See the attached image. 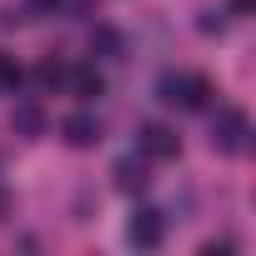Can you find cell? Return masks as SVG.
I'll use <instances>...</instances> for the list:
<instances>
[{"instance_id": "9c48e42d", "label": "cell", "mask_w": 256, "mask_h": 256, "mask_svg": "<svg viewBox=\"0 0 256 256\" xmlns=\"http://www.w3.org/2000/svg\"><path fill=\"white\" fill-rule=\"evenodd\" d=\"M10 126L20 136H40V126H46V116L36 110V106H16V116H10Z\"/></svg>"}, {"instance_id": "30bf717a", "label": "cell", "mask_w": 256, "mask_h": 256, "mask_svg": "<svg viewBox=\"0 0 256 256\" xmlns=\"http://www.w3.org/2000/svg\"><path fill=\"white\" fill-rule=\"evenodd\" d=\"M20 80H26V70L16 66V56H6V50H0V90H20Z\"/></svg>"}, {"instance_id": "8fae6325", "label": "cell", "mask_w": 256, "mask_h": 256, "mask_svg": "<svg viewBox=\"0 0 256 256\" xmlns=\"http://www.w3.org/2000/svg\"><path fill=\"white\" fill-rule=\"evenodd\" d=\"M36 80H40L46 90H56V86H66V66H56V60H46V66L36 70Z\"/></svg>"}, {"instance_id": "5b68a950", "label": "cell", "mask_w": 256, "mask_h": 256, "mask_svg": "<svg viewBox=\"0 0 256 256\" xmlns=\"http://www.w3.org/2000/svg\"><path fill=\"white\" fill-rule=\"evenodd\" d=\"M66 86H70L76 100H100V96H106V80H100L96 66H70V70H66Z\"/></svg>"}, {"instance_id": "6da1fadb", "label": "cell", "mask_w": 256, "mask_h": 256, "mask_svg": "<svg viewBox=\"0 0 256 256\" xmlns=\"http://www.w3.org/2000/svg\"><path fill=\"white\" fill-rule=\"evenodd\" d=\"M211 146H216L221 156H241V151L251 146V120H246V110H236V106L216 110V120H211Z\"/></svg>"}, {"instance_id": "7c38bea8", "label": "cell", "mask_w": 256, "mask_h": 256, "mask_svg": "<svg viewBox=\"0 0 256 256\" xmlns=\"http://www.w3.org/2000/svg\"><path fill=\"white\" fill-rule=\"evenodd\" d=\"M90 0H56V16H86Z\"/></svg>"}, {"instance_id": "3957f363", "label": "cell", "mask_w": 256, "mask_h": 256, "mask_svg": "<svg viewBox=\"0 0 256 256\" xmlns=\"http://www.w3.org/2000/svg\"><path fill=\"white\" fill-rule=\"evenodd\" d=\"M126 241H131L136 251H156L166 241V216L161 211H136L131 221H126Z\"/></svg>"}, {"instance_id": "7a4b0ae2", "label": "cell", "mask_w": 256, "mask_h": 256, "mask_svg": "<svg viewBox=\"0 0 256 256\" xmlns=\"http://www.w3.org/2000/svg\"><path fill=\"white\" fill-rule=\"evenodd\" d=\"M161 100H166V106H181V110H201V106L211 100V80H206V76H191V70L161 76Z\"/></svg>"}, {"instance_id": "277c9868", "label": "cell", "mask_w": 256, "mask_h": 256, "mask_svg": "<svg viewBox=\"0 0 256 256\" xmlns=\"http://www.w3.org/2000/svg\"><path fill=\"white\" fill-rule=\"evenodd\" d=\"M141 151H146L151 161H176V156H181V136L171 131V126L151 120V126H141Z\"/></svg>"}, {"instance_id": "5bb4252c", "label": "cell", "mask_w": 256, "mask_h": 256, "mask_svg": "<svg viewBox=\"0 0 256 256\" xmlns=\"http://www.w3.org/2000/svg\"><path fill=\"white\" fill-rule=\"evenodd\" d=\"M201 251H206V256H226V251H231V241H206Z\"/></svg>"}, {"instance_id": "ba28073f", "label": "cell", "mask_w": 256, "mask_h": 256, "mask_svg": "<svg viewBox=\"0 0 256 256\" xmlns=\"http://www.w3.org/2000/svg\"><path fill=\"white\" fill-rule=\"evenodd\" d=\"M90 56L116 60V56H120V30H116V26H96V30H90Z\"/></svg>"}, {"instance_id": "52a82bcc", "label": "cell", "mask_w": 256, "mask_h": 256, "mask_svg": "<svg viewBox=\"0 0 256 256\" xmlns=\"http://www.w3.org/2000/svg\"><path fill=\"white\" fill-rule=\"evenodd\" d=\"M151 186V176H146V161H116V191H126V196H141Z\"/></svg>"}, {"instance_id": "4fadbf2b", "label": "cell", "mask_w": 256, "mask_h": 256, "mask_svg": "<svg viewBox=\"0 0 256 256\" xmlns=\"http://www.w3.org/2000/svg\"><path fill=\"white\" fill-rule=\"evenodd\" d=\"M196 26H201V30H206V36H211V30H221V26H226V20H221V16H216V10H201V20H196Z\"/></svg>"}, {"instance_id": "8992f818", "label": "cell", "mask_w": 256, "mask_h": 256, "mask_svg": "<svg viewBox=\"0 0 256 256\" xmlns=\"http://www.w3.org/2000/svg\"><path fill=\"white\" fill-rule=\"evenodd\" d=\"M60 136H66L70 146L86 151V146L100 141V120H96V116H66V120H60Z\"/></svg>"}]
</instances>
